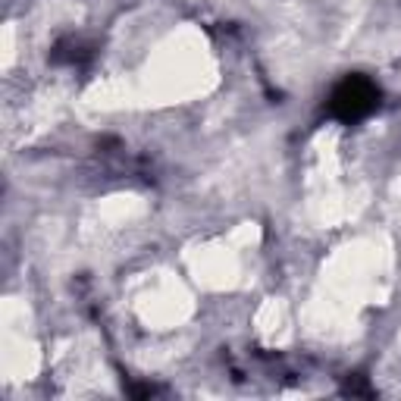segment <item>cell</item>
Segmentation results:
<instances>
[{
  "label": "cell",
  "instance_id": "6da1fadb",
  "mask_svg": "<svg viewBox=\"0 0 401 401\" xmlns=\"http://www.w3.org/2000/svg\"><path fill=\"white\" fill-rule=\"evenodd\" d=\"M376 101H380V91H376V85L370 79L348 75L345 82L333 91V97H329V110L342 123H358V119H364L376 107Z\"/></svg>",
  "mask_w": 401,
  "mask_h": 401
}]
</instances>
